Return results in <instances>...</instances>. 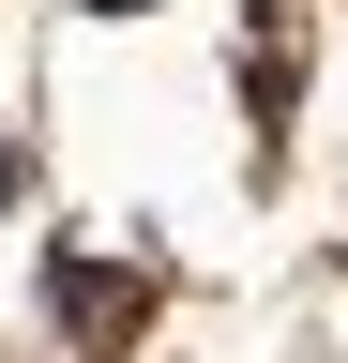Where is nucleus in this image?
<instances>
[{
    "label": "nucleus",
    "mask_w": 348,
    "mask_h": 363,
    "mask_svg": "<svg viewBox=\"0 0 348 363\" xmlns=\"http://www.w3.org/2000/svg\"><path fill=\"white\" fill-rule=\"evenodd\" d=\"M106 16H137V0H106Z\"/></svg>",
    "instance_id": "obj_1"
}]
</instances>
